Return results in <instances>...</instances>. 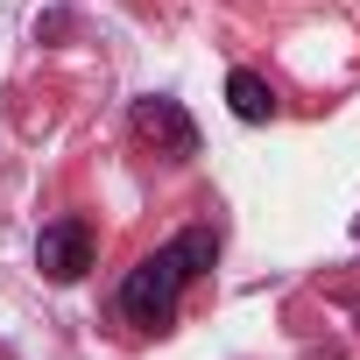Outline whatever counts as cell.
<instances>
[{"label": "cell", "instance_id": "cell-2", "mask_svg": "<svg viewBox=\"0 0 360 360\" xmlns=\"http://www.w3.org/2000/svg\"><path fill=\"white\" fill-rule=\"evenodd\" d=\"M134 134H141L155 155H169V162H191V155H198V127H191V113L176 106V99H162V92L134 99Z\"/></svg>", "mask_w": 360, "mask_h": 360}, {"label": "cell", "instance_id": "cell-1", "mask_svg": "<svg viewBox=\"0 0 360 360\" xmlns=\"http://www.w3.org/2000/svg\"><path fill=\"white\" fill-rule=\"evenodd\" d=\"M212 255H219V233H212V226H184L169 248L141 255V262L127 269V283H120V318H127L134 332H169L184 283H198V276L212 269Z\"/></svg>", "mask_w": 360, "mask_h": 360}, {"label": "cell", "instance_id": "cell-4", "mask_svg": "<svg viewBox=\"0 0 360 360\" xmlns=\"http://www.w3.org/2000/svg\"><path fill=\"white\" fill-rule=\"evenodd\" d=\"M226 106H233V120H248V127H255V120H269V113H276V92H269V78H262V71H233V78H226Z\"/></svg>", "mask_w": 360, "mask_h": 360}, {"label": "cell", "instance_id": "cell-3", "mask_svg": "<svg viewBox=\"0 0 360 360\" xmlns=\"http://www.w3.org/2000/svg\"><path fill=\"white\" fill-rule=\"evenodd\" d=\"M36 269H43L50 283H78V276L92 269V226H85V219H50L43 240H36Z\"/></svg>", "mask_w": 360, "mask_h": 360}, {"label": "cell", "instance_id": "cell-5", "mask_svg": "<svg viewBox=\"0 0 360 360\" xmlns=\"http://www.w3.org/2000/svg\"><path fill=\"white\" fill-rule=\"evenodd\" d=\"M353 233H360V219H353Z\"/></svg>", "mask_w": 360, "mask_h": 360}]
</instances>
